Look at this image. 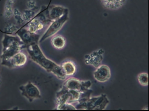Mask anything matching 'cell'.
<instances>
[{
  "instance_id": "1",
  "label": "cell",
  "mask_w": 149,
  "mask_h": 111,
  "mask_svg": "<svg viewBox=\"0 0 149 111\" xmlns=\"http://www.w3.org/2000/svg\"><path fill=\"white\" fill-rule=\"evenodd\" d=\"M29 58L46 72L53 74L60 80H65L67 77L63 74L60 65L48 59L42 52L38 43L26 47Z\"/></svg>"
},
{
  "instance_id": "2",
  "label": "cell",
  "mask_w": 149,
  "mask_h": 111,
  "mask_svg": "<svg viewBox=\"0 0 149 111\" xmlns=\"http://www.w3.org/2000/svg\"><path fill=\"white\" fill-rule=\"evenodd\" d=\"M2 52L0 56L1 61L9 59L26 48V46L17 35L6 34L2 40Z\"/></svg>"
},
{
  "instance_id": "3",
  "label": "cell",
  "mask_w": 149,
  "mask_h": 111,
  "mask_svg": "<svg viewBox=\"0 0 149 111\" xmlns=\"http://www.w3.org/2000/svg\"><path fill=\"white\" fill-rule=\"evenodd\" d=\"M109 103V100L105 94L99 96L90 97L86 102L76 103L74 105L76 109L79 110H104Z\"/></svg>"
},
{
  "instance_id": "4",
  "label": "cell",
  "mask_w": 149,
  "mask_h": 111,
  "mask_svg": "<svg viewBox=\"0 0 149 111\" xmlns=\"http://www.w3.org/2000/svg\"><path fill=\"white\" fill-rule=\"evenodd\" d=\"M81 92L76 90H70L64 85L56 92V106L63 103H76L80 99Z\"/></svg>"
},
{
  "instance_id": "5",
  "label": "cell",
  "mask_w": 149,
  "mask_h": 111,
  "mask_svg": "<svg viewBox=\"0 0 149 111\" xmlns=\"http://www.w3.org/2000/svg\"><path fill=\"white\" fill-rule=\"evenodd\" d=\"M69 12L67 9L63 15L59 19L52 21L47 27L46 30L45 32L40 37L39 42L42 43L46 39L54 36L57 33L60 31L63 27L64 24L67 22L69 18Z\"/></svg>"
},
{
  "instance_id": "6",
  "label": "cell",
  "mask_w": 149,
  "mask_h": 111,
  "mask_svg": "<svg viewBox=\"0 0 149 111\" xmlns=\"http://www.w3.org/2000/svg\"><path fill=\"white\" fill-rule=\"evenodd\" d=\"M52 22L46 15L40 13L28 22L25 28L31 33H36L46 26L49 25Z\"/></svg>"
},
{
  "instance_id": "7",
  "label": "cell",
  "mask_w": 149,
  "mask_h": 111,
  "mask_svg": "<svg viewBox=\"0 0 149 111\" xmlns=\"http://www.w3.org/2000/svg\"><path fill=\"white\" fill-rule=\"evenodd\" d=\"M23 97H25L30 102L35 99L41 98V94L38 87L31 81L24 85H21L19 87Z\"/></svg>"
},
{
  "instance_id": "8",
  "label": "cell",
  "mask_w": 149,
  "mask_h": 111,
  "mask_svg": "<svg viewBox=\"0 0 149 111\" xmlns=\"http://www.w3.org/2000/svg\"><path fill=\"white\" fill-rule=\"evenodd\" d=\"M63 85L68 89L83 92L91 88L92 82L90 80H80L71 77L66 80Z\"/></svg>"
},
{
  "instance_id": "9",
  "label": "cell",
  "mask_w": 149,
  "mask_h": 111,
  "mask_svg": "<svg viewBox=\"0 0 149 111\" xmlns=\"http://www.w3.org/2000/svg\"><path fill=\"white\" fill-rule=\"evenodd\" d=\"M27 61L28 57L26 55L21 51L11 58L1 61V64L8 68L14 69L24 66Z\"/></svg>"
},
{
  "instance_id": "10",
  "label": "cell",
  "mask_w": 149,
  "mask_h": 111,
  "mask_svg": "<svg viewBox=\"0 0 149 111\" xmlns=\"http://www.w3.org/2000/svg\"><path fill=\"white\" fill-rule=\"evenodd\" d=\"M105 51L103 49H99L93 52L87 54L84 57V62L87 65H91L97 68L102 65L104 60Z\"/></svg>"
},
{
  "instance_id": "11",
  "label": "cell",
  "mask_w": 149,
  "mask_h": 111,
  "mask_svg": "<svg viewBox=\"0 0 149 111\" xmlns=\"http://www.w3.org/2000/svg\"><path fill=\"white\" fill-rule=\"evenodd\" d=\"M16 34L21 39L26 47L33 44L38 43L40 38L39 34L30 32L25 28L18 30Z\"/></svg>"
},
{
  "instance_id": "12",
  "label": "cell",
  "mask_w": 149,
  "mask_h": 111,
  "mask_svg": "<svg viewBox=\"0 0 149 111\" xmlns=\"http://www.w3.org/2000/svg\"><path fill=\"white\" fill-rule=\"evenodd\" d=\"M111 76V72L109 67L106 65H101L94 72V79L101 83L108 81Z\"/></svg>"
},
{
  "instance_id": "13",
  "label": "cell",
  "mask_w": 149,
  "mask_h": 111,
  "mask_svg": "<svg viewBox=\"0 0 149 111\" xmlns=\"http://www.w3.org/2000/svg\"><path fill=\"white\" fill-rule=\"evenodd\" d=\"M67 10V8L63 6L52 5L48 10L46 16L51 21H53L61 17Z\"/></svg>"
},
{
  "instance_id": "14",
  "label": "cell",
  "mask_w": 149,
  "mask_h": 111,
  "mask_svg": "<svg viewBox=\"0 0 149 111\" xmlns=\"http://www.w3.org/2000/svg\"><path fill=\"white\" fill-rule=\"evenodd\" d=\"M101 4L107 10H118L126 4V0H100Z\"/></svg>"
},
{
  "instance_id": "15",
  "label": "cell",
  "mask_w": 149,
  "mask_h": 111,
  "mask_svg": "<svg viewBox=\"0 0 149 111\" xmlns=\"http://www.w3.org/2000/svg\"><path fill=\"white\" fill-rule=\"evenodd\" d=\"M63 74L66 76L74 75L76 72V65L71 61H66L60 65Z\"/></svg>"
},
{
  "instance_id": "16",
  "label": "cell",
  "mask_w": 149,
  "mask_h": 111,
  "mask_svg": "<svg viewBox=\"0 0 149 111\" xmlns=\"http://www.w3.org/2000/svg\"><path fill=\"white\" fill-rule=\"evenodd\" d=\"M16 0H7L4 9V17L7 19H10L14 15V6L15 4Z\"/></svg>"
},
{
  "instance_id": "17",
  "label": "cell",
  "mask_w": 149,
  "mask_h": 111,
  "mask_svg": "<svg viewBox=\"0 0 149 111\" xmlns=\"http://www.w3.org/2000/svg\"><path fill=\"white\" fill-rule=\"evenodd\" d=\"M52 44L55 48L60 50L65 47V40L64 38L60 35H54L52 39Z\"/></svg>"
},
{
  "instance_id": "18",
  "label": "cell",
  "mask_w": 149,
  "mask_h": 111,
  "mask_svg": "<svg viewBox=\"0 0 149 111\" xmlns=\"http://www.w3.org/2000/svg\"><path fill=\"white\" fill-rule=\"evenodd\" d=\"M18 30L19 27L17 25L13 23H7L4 27L5 32L10 35H13L14 34L16 33Z\"/></svg>"
},
{
  "instance_id": "19",
  "label": "cell",
  "mask_w": 149,
  "mask_h": 111,
  "mask_svg": "<svg viewBox=\"0 0 149 111\" xmlns=\"http://www.w3.org/2000/svg\"><path fill=\"white\" fill-rule=\"evenodd\" d=\"M22 18L25 22H29L31 19H32L35 17V12L33 10L27 9L23 11L22 13Z\"/></svg>"
},
{
  "instance_id": "20",
  "label": "cell",
  "mask_w": 149,
  "mask_h": 111,
  "mask_svg": "<svg viewBox=\"0 0 149 111\" xmlns=\"http://www.w3.org/2000/svg\"><path fill=\"white\" fill-rule=\"evenodd\" d=\"M139 84L143 86L148 85V74L147 73H141L137 77Z\"/></svg>"
},
{
  "instance_id": "21",
  "label": "cell",
  "mask_w": 149,
  "mask_h": 111,
  "mask_svg": "<svg viewBox=\"0 0 149 111\" xmlns=\"http://www.w3.org/2000/svg\"><path fill=\"white\" fill-rule=\"evenodd\" d=\"M15 20L16 21L17 23L19 25H22L24 23V21L22 18V14L21 11L17 8H14V15Z\"/></svg>"
},
{
  "instance_id": "22",
  "label": "cell",
  "mask_w": 149,
  "mask_h": 111,
  "mask_svg": "<svg viewBox=\"0 0 149 111\" xmlns=\"http://www.w3.org/2000/svg\"><path fill=\"white\" fill-rule=\"evenodd\" d=\"M56 109L57 110H76V108L71 103H63L58 106H56Z\"/></svg>"
},
{
  "instance_id": "23",
  "label": "cell",
  "mask_w": 149,
  "mask_h": 111,
  "mask_svg": "<svg viewBox=\"0 0 149 111\" xmlns=\"http://www.w3.org/2000/svg\"><path fill=\"white\" fill-rule=\"evenodd\" d=\"M26 7L28 9L35 10L37 8L36 3L35 0H29L26 3Z\"/></svg>"
},
{
  "instance_id": "24",
  "label": "cell",
  "mask_w": 149,
  "mask_h": 111,
  "mask_svg": "<svg viewBox=\"0 0 149 111\" xmlns=\"http://www.w3.org/2000/svg\"><path fill=\"white\" fill-rule=\"evenodd\" d=\"M0 81H1V76H0Z\"/></svg>"
}]
</instances>
